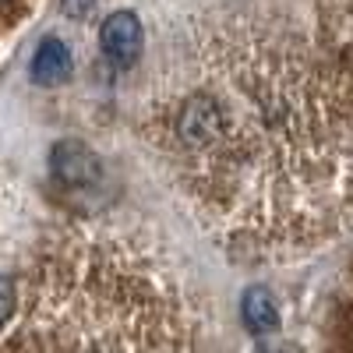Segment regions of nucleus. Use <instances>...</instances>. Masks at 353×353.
Wrapping results in <instances>:
<instances>
[{
	"instance_id": "3",
	"label": "nucleus",
	"mask_w": 353,
	"mask_h": 353,
	"mask_svg": "<svg viewBox=\"0 0 353 353\" xmlns=\"http://www.w3.org/2000/svg\"><path fill=\"white\" fill-rule=\"evenodd\" d=\"M141 43H145V32H141V21L138 14L131 11H117L103 21L99 28V46L106 53V61H113L117 68H128L138 61L141 53Z\"/></svg>"
},
{
	"instance_id": "2",
	"label": "nucleus",
	"mask_w": 353,
	"mask_h": 353,
	"mask_svg": "<svg viewBox=\"0 0 353 353\" xmlns=\"http://www.w3.org/2000/svg\"><path fill=\"white\" fill-rule=\"evenodd\" d=\"M50 170H53L57 181L68 184V188H92L103 176V163H99L96 149H88L78 138H64V141L53 145Z\"/></svg>"
},
{
	"instance_id": "7",
	"label": "nucleus",
	"mask_w": 353,
	"mask_h": 353,
	"mask_svg": "<svg viewBox=\"0 0 353 353\" xmlns=\"http://www.w3.org/2000/svg\"><path fill=\"white\" fill-rule=\"evenodd\" d=\"M61 4H64V11H68L71 18H85L88 11L96 8V0H61Z\"/></svg>"
},
{
	"instance_id": "4",
	"label": "nucleus",
	"mask_w": 353,
	"mask_h": 353,
	"mask_svg": "<svg viewBox=\"0 0 353 353\" xmlns=\"http://www.w3.org/2000/svg\"><path fill=\"white\" fill-rule=\"evenodd\" d=\"M71 74V50L64 39H43L36 46V57H32V78L39 85H61L64 78Z\"/></svg>"
},
{
	"instance_id": "6",
	"label": "nucleus",
	"mask_w": 353,
	"mask_h": 353,
	"mask_svg": "<svg viewBox=\"0 0 353 353\" xmlns=\"http://www.w3.org/2000/svg\"><path fill=\"white\" fill-rule=\"evenodd\" d=\"M11 311H14V283L8 276H0V325L11 318Z\"/></svg>"
},
{
	"instance_id": "1",
	"label": "nucleus",
	"mask_w": 353,
	"mask_h": 353,
	"mask_svg": "<svg viewBox=\"0 0 353 353\" xmlns=\"http://www.w3.org/2000/svg\"><path fill=\"white\" fill-rule=\"evenodd\" d=\"M176 138H181L188 149H209L216 145L226 128H230V113L216 96H191L181 110H176Z\"/></svg>"
},
{
	"instance_id": "5",
	"label": "nucleus",
	"mask_w": 353,
	"mask_h": 353,
	"mask_svg": "<svg viewBox=\"0 0 353 353\" xmlns=\"http://www.w3.org/2000/svg\"><path fill=\"white\" fill-rule=\"evenodd\" d=\"M241 314H244V325L254 332V336H269L279 329V307L272 301L269 290L261 286H251L244 293V304H241Z\"/></svg>"
}]
</instances>
